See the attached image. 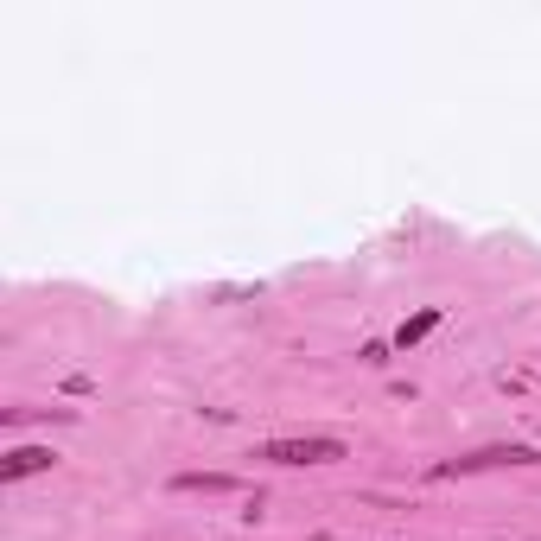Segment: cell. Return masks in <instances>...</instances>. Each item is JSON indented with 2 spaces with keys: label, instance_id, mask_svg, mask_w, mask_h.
I'll return each instance as SVG.
<instances>
[{
  "label": "cell",
  "instance_id": "obj_1",
  "mask_svg": "<svg viewBox=\"0 0 541 541\" xmlns=\"http://www.w3.org/2000/svg\"><path fill=\"white\" fill-rule=\"evenodd\" d=\"M522 465H541V452L510 440V446H478V452H459V459H440V465H427V478L446 484V478H478V471H522Z\"/></svg>",
  "mask_w": 541,
  "mask_h": 541
},
{
  "label": "cell",
  "instance_id": "obj_4",
  "mask_svg": "<svg viewBox=\"0 0 541 541\" xmlns=\"http://www.w3.org/2000/svg\"><path fill=\"white\" fill-rule=\"evenodd\" d=\"M172 491H204V497H230V491H242V478H230V471H172Z\"/></svg>",
  "mask_w": 541,
  "mask_h": 541
},
{
  "label": "cell",
  "instance_id": "obj_3",
  "mask_svg": "<svg viewBox=\"0 0 541 541\" xmlns=\"http://www.w3.org/2000/svg\"><path fill=\"white\" fill-rule=\"evenodd\" d=\"M58 465V452L51 446H13L7 459H0V484H20V478H39V471Z\"/></svg>",
  "mask_w": 541,
  "mask_h": 541
},
{
  "label": "cell",
  "instance_id": "obj_5",
  "mask_svg": "<svg viewBox=\"0 0 541 541\" xmlns=\"http://www.w3.org/2000/svg\"><path fill=\"white\" fill-rule=\"evenodd\" d=\"M433 325H440V306H427V312H414V319H401V331H395V344H401V351H408V344H421L427 338V331Z\"/></svg>",
  "mask_w": 541,
  "mask_h": 541
},
{
  "label": "cell",
  "instance_id": "obj_6",
  "mask_svg": "<svg viewBox=\"0 0 541 541\" xmlns=\"http://www.w3.org/2000/svg\"><path fill=\"white\" fill-rule=\"evenodd\" d=\"M503 541H522V535H503Z\"/></svg>",
  "mask_w": 541,
  "mask_h": 541
},
{
  "label": "cell",
  "instance_id": "obj_2",
  "mask_svg": "<svg viewBox=\"0 0 541 541\" xmlns=\"http://www.w3.org/2000/svg\"><path fill=\"white\" fill-rule=\"evenodd\" d=\"M344 452L351 446H344L338 433H287V440H261L255 459L261 465H338Z\"/></svg>",
  "mask_w": 541,
  "mask_h": 541
}]
</instances>
